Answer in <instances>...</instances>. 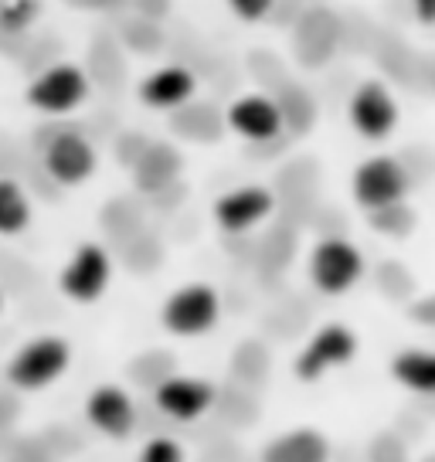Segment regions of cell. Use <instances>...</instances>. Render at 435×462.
Listing matches in <instances>:
<instances>
[{
    "instance_id": "d6986e66",
    "label": "cell",
    "mask_w": 435,
    "mask_h": 462,
    "mask_svg": "<svg viewBox=\"0 0 435 462\" xmlns=\"http://www.w3.org/2000/svg\"><path fill=\"white\" fill-rule=\"evenodd\" d=\"M136 462H188V456H184L177 439H150V442H143Z\"/></svg>"
},
{
    "instance_id": "7402d4cb",
    "label": "cell",
    "mask_w": 435,
    "mask_h": 462,
    "mask_svg": "<svg viewBox=\"0 0 435 462\" xmlns=\"http://www.w3.org/2000/svg\"><path fill=\"white\" fill-rule=\"evenodd\" d=\"M412 4V17L425 24V28H435V0H408Z\"/></svg>"
},
{
    "instance_id": "9a60e30c",
    "label": "cell",
    "mask_w": 435,
    "mask_h": 462,
    "mask_svg": "<svg viewBox=\"0 0 435 462\" xmlns=\"http://www.w3.org/2000/svg\"><path fill=\"white\" fill-rule=\"evenodd\" d=\"M330 456H334L330 439L310 425L279 432L262 448V462H330Z\"/></svg>"
},
{
    "instance_id": "7c38bea8",
    "label": "cell",
    "mask_w": 435,
    "mask_h": 462,
    "mask_svg": "<svg viewBox=\"0 0 435 462\" xmlns=\"http://www.w3.org/2000/svg\"><path fill=\"white\" fill-rule=\"evenodd\" d=\"M228 130L235 136H242L248 143H273L282 136L286 130V116H282V106L269 96H259V92H248V96H238V99L228 106Z\"/></svg>"
},
{
    "instance_id": "52a82bcc",
    "label": "cell",
    "mask_w": 435,
    "mask_h": 462,
    "mask_svg": "<svg viewBox=\"0 0 435 462\" xmlns=\"http://www.w3.org/2000/svg\"><path fill=\"white\" fill-rule=\"evenodd\" d=\"M347 119L357 136H364L367 143H381V140H388L398 130L402 109H398V99L392 96V88L384 82H377V79H367V82H361L350 92Z\"/></svg>"
},
{
    "instance_id": "8fae6325",
    "label": "cell",
    "mask_w": 435,
    "mask_h": 462,
    "mask_svg": "<svg viewBox=\"0 0 435 462\" xmlns=\"http://www.w3.org/2000/svg\"><path fill=\"white\" fill-rule=\"evenodd\" d=\"M273 211H276V198L262 184H242V188L225 190L211 208L215 225L225 235H245V231L259 228Z\"/></svg>"
},
{
    "instance_id": "e0dca14e",
    "label": "cell",
    "mask_w": 435,
    "mask_h": 462,
    "mask_svg": "<svg viewBox=\"0 0 435 462\" xmlns=\"http://www.w3.org/2000/svg\"><path fill=\"white\" fill-rule=\"evenodd\" d=\"M31 217H34V208H31L28 190L14 177H0V235L14 238L21 231H28Z\"/></svg>"
},
{
    "instance_id": "2e32d148",
    "label": "cell",
    "mask_w": 435,
    "mask_h": 462,
    "mask_svg": "<svg viewBox=\"0 0 435 462\" xmlns=\"http://www.w3.org/2000/svg\"><path fill=\"white\" fill-rule=\"evenodd\" d=\"M392 377L412 394L432 398L435 394V350L432 346H405L388 364Z\"/></svg>"
},
{
    "instance_id": "5bb4252c",
    "label": "cell",
    "mask_w": 435,
    "mask_h": 462,
    "mask_svg": "<svg viewBox=\"0 0 435 462\" xmlns=\"http://www.w3.org/2000/svg\"><path fill=\"white\" fill-rule=\"evenodd\" d=\"M136 96L150 109H184L188 102L198 96V75L184 69V65H160L150 75H143V82L136 88Z\"/></svg>"
},
{
    "instance_id": "3957f363",
    "label": "cell",
    "mask_w": 435,
    "mask_h": 462,
    "mask_svg": "<svg viewBox=\"0 0 435 462\" xmlns=\"http://www.w3.org/2000/svg\"><path fill=\"white\" fill-rule=\"evenodd\" d=\"M408 190H412V173L392 153H375V157L361 160L350 177V194L364 211L408 201Z\"/></svg>"
},
{
    "instance_id": "4fadbf2b",
    "label": "cell",
    "mask_w": 435,
    "mask_h": 462,
    "mask_svg": "<svg viewBox=\"0 0 435 462\" xmlns=\"http://www.w3.org/2000/svg\"><path fill=\"white\" fill-rule=\"evenodd\" d=\"M86 419L99 435L123 442L136 432L140 415H136V402H133L130 391L119 388V384H99L86 398Z\"/></svg>"
},
{
    "instance_id": "ffe728a7",
    "label": "cell",
    "mask_w": 435,
    "mask_h": 462,
    "mask_svg": "<svg viewBox=\"0 0 435 462\" xmlns=\"http://www.w3.org/2000/svg\"><path fill=\"white\" fill-rule=\"evenodd\" d=\"M225 4H228V11H232L238 21H245V24L265 21V17L273 14V7H276V0H225Z\"/></svg>"
},
{
    "instance_id": "ac0fdd59",
    "label": "cell",
    "mask_w": 435,
    "mask_h": 462,
    "mask_svg": "<svg viewBox=\"0 0 435 462\" xmlns=\"http://www.w3.org/2000/svg\"><path fill=\"white\" fill-rule=\"evenodd\" d=\"M367 217H371V228H375L377 235H388V238H405V235L415 231V211L408 208V201L367 211Z\"/></svg>"
},
{
    "instance_id": "5b68a950",
    "label": "cell",
    "mask_w": 435,
    "mask_h": 462,
    "mask_svg": "<svg viewBox=\"0 0 435 462\" xmlns=\"http://www.w3.org/2000/svg\"><path fill=\"white\" fill-rule=\"evenodd\" d=\"M357 333L350 330L347 323H323L310 333V340L303 344V350L296 354L292 361V374L313 384L319 377H327L337 367H347L354 357H357Z\"/></svg>"
},
{
    "instance_id": "8992f818",
    "label": "cell",
    "mask_w": 435,
    "mask_h": 462,
    "mask_svg": "<svg viewBox=\"0 0 435 462\" xmlns=\"http://www.w3.org/2000/svg\"><path fill=\"white\" fill-rule=\"evenodd\" d=\"M88 99V75L72 61H55L34 75L24 88V102L44 116H69Z\"/></svg>"
},
{
    "instance_id": "44dd1931",
    "label": "cell",
    "mask_w": 435,
    "mask_h": 462,
    "mask_svg": "<svg viewBox=\"0 0 435 462\" xmlns=\"http://www.w3.org/2000/svg\"><path fill=\"white\" fill-rule=\"evenodd\" d=\"M408 319L419 323V327L435 330V292H429V296H421V300H415V303L408 306Z\"/></svg>"
},
{
    "instance_id": "277c9868",
    "label": "cell",
    "mask_w": 435,
    "mask_h": 462,
    "mask_svg": "<svg viewBox=\"0 0 435 462\" xmlns=\"http://www.w3.org/2000/svg\"><path fill=\"white\" fill-rule=\"evenodd\" d=\"M221 319V296L208 282H188L174 289L160 306V323L174 337H204Z\"/></svg>"
},
{
    "instance_id": "9c48e42d",
    "label": "cell",
    "mask_w": 435,
    "mask_h": 462,
    "mask_svg": "<svg viewBox=\"0 0 435 462\" xmlns=\"http://www.w3.org/2000/svg\"><path fill=\"white\" fill-rule=\"evenodd\" d=\"M113 282V255L96 242H82L59 275L61 292L75 303H96Z\"/></svg>"
},
{
    "instance_id": "6da1fadb",
    "label": "cell",
    "mask_w": 435,
    "mask_h": 462,
    "mask_svg": "<svg viewBox=\"0 0 435 462\" xmlns=\"http://www.w3.org/2000/svg\"><path fill=\"white\" fill-rule=\"evenodd\" d=\"M69 364H72V346L55 333H42L11 354L7 381L21 391H44L69 371Z\"/></svg>"
},
{
    "instance_id": "ba28073f",
    "label": "cell",
    "mask_w": 435,
    "mask_h": 462,
    "mask_svg": "<svg viewBox=\"0 0 435 462\" xmlns=\"http://www.w3.org/2000/svg\"><path fill=\"white\" fill-rule=\"evenodd\" d=\"M42 167L61 188H79L96 173L99 153L79 130H61L42 146Z\"/></svg>"
},
{
    "instance_id": "30bf717a",
    "label": "cell",
    "mask_w": 435,
    "mask_h": 462,
    "mask_svg": "<svg viewBox=\"0 0 435 462\" xmlns=\"http://www.w3.org/2000/svg\"><path fill=\"white\" fill-rule=\"evenodd\" d=\"M215 398V384L194 374H171L153 384V404L160 415H167L171 421H198L211 411Z\"/></svg>"
},
{
    "instance_id": "603a6c76",
    "label": "cell",
    "mask_w": 435,
    "mask_h": 462,
    "mask_svg": "<svg viewBox=\"0 0 435 462\" xmlns=\"http://www.w3.org/2000/svg\"><path fill=\"white\" fill-rule=\"evenodd\" d=\"M0 313H4V286H0Z\"/></svg>"
},
{
    "instance_id": "7a4b0ae2",
    "label": "cell",
    "mask_w": 435,
    "mask_h": 462,
    "mask_svg": "<svg viewBox=\"0 0 435 462\" xmlns=\"http://www.w3.org/2000/svg\"><path fill=\"white\" fill-rule=\"evenodd\" d=\"M306 273H310V282L317 292L323 296H344L357 286L367 273V262H364V252L350 238H340V235H330V238H319L313 252H310V262H306Z\"/></svg>"
}]
</instances>
